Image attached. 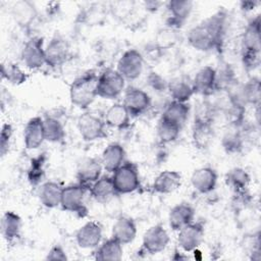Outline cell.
<instances>
[{"label":"cell","instance_id":"obj_1","mask_svg":"<svg viewBox=\"0 0 261 261\" xmlns=\"http://www.w3.org/2000/svg\"><path fill=\"white\" fill-rule=\"evenodd\" d=\"M226 31V14L218 11L205 18L188 33V42L196 50L208 52L220 51L223 46Z\"/></svg>","mask_w":261,"mask_h":261},{"label":"cell","instance_id":"obj_2","mask_svg":"<svg viewBox=\"0 0 261 261\" xmlns=\"http://www.w3.org/2000/svg\"><path fill=\"white\" fill-rule=\"evenodd\" d=\"M242 61L247 70H253L259 65L260 61V15L252 18L242 36Z\"/></svg>","mask_w":261,"mask_h":261},{"label":"cell","instance_id":"obj_3","mask_svg":"<svg viewBox=\"0 0 261 261\" xmlns=\"http://www.w3.org/2000/svg\"><path fill=\"white\" fill-rule=\"evenodd\" d=\"M97 82L98 74L94 70L76 77L69 87L70 102L81 109H87L97 97Z\"/></svg>","mask_w":261,"mask_h":261},{"label":"cell","instance_id":"obj_4","mask_svg":"<svg viewBox=\"0 0 261 261\" xmlns=\"http://www.w3.org/2000/svg\"><path fill=\"white\" fill-rule=\"evenodd\" d=\"M117 195L130 194L140 188V173L137 164L125 161L111 175Z\"/></svg>","mask_w":261,"mask_h":261},{"label":"cell","instance_id":"obj_5","mask_svg":"<svg viewBox=\"0 0 261 261\" xmlns=\"http://www.w3.org/2000/svg\"><path fill=\"white\" fill-rule=\"evenodd\" d=\"M124 77L116 69L106 68L98 74L96 88L97 97L103 99H116L124 91Z\"/></svg>","mask_w":261,"mask_h":261},{"label":"cell","instance_id":"obj_6","mask_svg":"<svg viewBox=\"0 0 261 261\" xmlns=\"http://www.w3.org/2000/svg\"><path fill=\"white\" fill-rule=\"evenodd\" d=\"M87 191H89L88 188L80 182L64 187L61 196V208L65 211L75 213L81 217L86 216L88 212L85 205V195Z\"/></svg>","mask_w":261,"mask_h":261},{"label":"cell","instance_id":"obj_7","mask_svg":"<svg viewBox=\"0 0 261 261\" xmlns=\"http://www.w3.org/2000/svg\"><path fill=\"white\" fill-rule=\"evenodd\" d=\"M105 121L92 112H85L77 118V129L86 142L103 140L107 137Z\"/></svg>","mask_w":261,"mask_h":261},{"label":"cell","instance_id":"obj_8","mask_svg":"<svg viewBox=\"0 0 261 261\" xmlns=\"http://www.w3.org/2000/svg\"><path fill=\"white\" fill-rule=\"evenodd\" d=\"M169 243V234L162 224H155L148 228L142 241L141 252L150 255L164 251Z\"/></svg>","mask_w":261,"mask_h":261},{"label":"cell","instance_id":"obj_9","mask_svg":"<svg viewBox=\"0 0 261 261\" xmlns=\"http://www.w3.org/2000/svg\"><path fill=\"white\" fill-rule=\"evenodd\" d=\"M144 68V57L136 49L126 50L117 61L116 70L124 80L134 81L138 79Z\"/></svg>","mask_w":261,"mask_h":261},{"label":"cell","instance_id":"obj_10","mask_svg":"<svg viewBox=\"0 0 261 261\" xmlns=\"http://www.w3.org/2000/svg\"><path fill=\"white\" fill-rule=\"evenodd\" d=\"M21 60L30 69H38L46 64L44 39L41 37L30 38L22 47Z\"/></svg>","mask_w":261,"mask_h":261},{"label":"cell","instance_id":"obj_11","mask_svg":"<svg viewBox=\"0 0 261 261\" xmlns=\"http://www.w3.org/2000/svg\"><path fill=\"white\" fill-rule=\"evenodd\" d=\"M123 105L132 117L144 114L151 107V98L147 92L136 87H128L124 91Z\"/></svg>","mask_w":261,"mask_h":261},{"label":"cell","instance_id":"obj_12","mask_svg":"<svg viewBox=\"0 0 261 261\" xmlns=\"http://www.w3.org/2000/svg\"><path fill=\"white\" fill-rule=\"evenodd\" d=\"M204 238V225L201 222H191L180 228L177 234V244L185 252L195 251Z\"/></svg>","mask_w":261,"mask_h":261},{"label":"cell","instance_id":"obj_13","mask_svg":"<svg viewBox=\"0 0 261 261\" xmlns=\"http://www.w3.org/2000/svg\"><path fill=\"white\" fill-rule=\"evenodd\" d=\"M46 64L52 68L62 65L69 55V46L66 40L56 34L52 37L48 45L45 47Z\"/></svg>","mask_w":261,"mask_h":261},{"label":"cell","instance_id":"obj_14","mask_svg":"<svg viewBox=\"0 0 261 261\" xmlns=\"http://www.w3.org/2000/svg\"><path fill=\"white\" fill-rule=\"evenodd\" d=\"M195 94L209 97L216 92V70L210 65L200 68L192 80Z\"/></svg>","mask_w":261,"mask_h":261},{"label":"cell","instance_id":"obj_15","mask_svg":"<svg viewBox=\"0 0 261 261\" xmlns=\"http://www.w3.org/2000/svg\"><path fill=\"white\" fill-rule=\"evenodd\" d=\"M194 3L192 1L186 0H172L167 3V12L168 16L166 19V25L178 30L189 18Z\"/></svg>","mask_w":261,"mask_h":261},{"label":"cell","instance_id":"obj_16","mask_svg":"<svg viewBox=\"0 0 261 261\" xmlns=\"http://www.w3.org/2000/svg\"><path fill=\"white\" fill-rule=\"evenodd\" d=\"M102 226L95 221H89L81 226L75 233V241L82 249L98 247L102 240Z\"/></svg>","mask_w":261,"mask_h":261},{"label":"cell","instance_id":"obj_17","mask_svg":"<svg viewBox=\"0 0 261 261\" xmlns=\"http://www.w3.org/2000/svg\"><path fill=\"white\" fill-rule=\"evenodd\" d=\"M217 172L211 167H200L196 169L191 176L193 188L200 194L211 193L217 185Z\"/></svg>","mask_w":261,"mask_h":261},{"label":"cell","instance_id":"obj_18","mask_svg":"<svg viewBox=\"0 0 261 261\" xmlns=\"http://www.w3.org/2000/svg\"><path fill=\"white\" fill-rule=\"evenodd\" d=\"M103 165L101 159L98 158H87L77 167L76 178L77 182L90 188L101 175H102Z\"/></svg>","mask_w":261,"mask_h":261},{"label":"cell","instance_id":"obj_19","mask_svg":"<svg viewBox=\"0 0 261 261\" xmlns=\"http://www.w3.org/2000/svg\"><path fill=\"white\" fill-rule=\"evenodd\" d=\"M45 141L43 118L35 116L31 118L23 129V143L27 149L34 150L39 148Z\"/></svg>","mask_w":261,"mask_h":261},{"label":"cell","instance_id":"obj_20","mask_svg":"<svg viewBox=\"0 0 261 261\" xmlns=\"http://www.w3.org/2000/svg\"><path fill=\"white\" fill-rule=\"evenodd\" d=\"M11 15L19 27L29 28L37 18L38 10L33 2L29 0H20L12 5Z\"/></svg>","mask_w":261,"mask_h":261},{"label":"cell","instance_id":"obj_21","mask_svg":"<svg viewBox=\"0 0 261 261\" xmlns=\"http://www.w3.org/2000/svg\"><path fill=\"white\" fill-rule=\"evenodd\" d=\"M214 137L213 121L194 118L192 140L197 149H206Z\"/></svg>","mask_w":261,"mask_h":261},{"label":"cell","instance_id":"obj_22","mask_svg":"<svg viewBox=\"0 0 261 261\" xmlns=\"http://www.w3.org/2000/svg\"><path fill=\"white\" fill-rule=\"evenodd\" d=\"M195 209L189 203H180L172 207L168 214L169 226L171 229L178 231L187 224L194 221Z\"/></svg>","mask_w":261,"mask_h":261},{"label":"cell","instance_id":"obj_23","mask_svg":"<svg viewBox=\"0 0 261 261\" xmlns=\"http://www.w3.org/2000/svg\"><path fill=\"white\" fill-rule=\"evenodd\" d=\"M190 111L191 107L188 102H178L172 100L166 105L161 118L182 128L189 118Z\"/></svg>","mask_w":261,"mask_h":261},{"label":"cell","instance_id":"obj_24","mask_svg":"<svg viewBox=\"0 0 261 261\" xmlns=\"http://www.w3.org/2000/svg\"><path fill=\"white\" fill-rule=\"evenodd\" d=\"M181 184V174L175 170H164L154 179L153 191L158 194H170L179 188Z\"/></svg>","mask_w":261,"mask_h":261},{"label":"cell","instance_id":"obj_25","mask_svg":"<svg viewBox=\"0 0 261 261\" xmlns=\"http://www.w3.org/2000/svg\"><path fill=\"white\" fill-rule=\"evenodd\" d=\"M137 236V225L133 218L120 216L117 218L112 227V238L118 241L121 245L132 243Z\"/></svg>","mask_w":261,"mask_h":261},{"label":"cell","instance_id":"obj_26","mask_svg":"<svg viewBox=\"0 0 261 261\" xmlns=\"http://www.w3.org/2000/svg\"><path fill=\"white\" fill-rule=\"evenodd\" d=\"M103 168L108 172L115 171L125 162V150L118 143L109 144L103 151L101 156Z\"/></svg>","mask_w":261,"mask_h":261},{"label":"cell","instance_id":"obj_27","mask_svg":"<svg viewBox=\"0 0 261 261\" xmlns=\"http://www.w3.org/2000/svg\"><path fill=\"white\" fill-rule=\"evenodd\" d=\"M130 117L123 103H114L107 109L104 121L106 125L121 130L129 126Z\"/></svg>","mask_w":261,"mask_h":261},{"label":"cell","instance_id":"obj_28","mask_svg":"<svg viewBox=\"0 0 261 261\" xmlns=\"http://www.w3.org/2000/svg\"><path fill=\"white\" fill-rule=\"evenodd\" d=\"M91 196L101 204L108 203L114 196H117L111 176L101 175L89 188Z\"/></svg>","mask_w":261,"mask_h":261},{"label":"cell","instance_id":"obj_29","mask_svg":"<svg viewBox=\"0 0 261 261\" xmlns=\"http://www.w3.org/2000/svg\"><path fill=\"white\" fill-rule=\"evenodd\" d=\"M167 89L172 100L178 102H188L195 94L192 81L185 76L173 79L167 85Z\"/></svg>","mask_w":261,"mask_h":261},{"label":"cell","instance_id":"obj_30","mask_svg":"<svg viewBox=\"0 0 261 261\" xmlns=\"http://www.w3.org/2000/svg\"><path fill=\"white\" fill-rule=\"evenodd\" d=\"M63 188L55 181L44 182L39 190V199L43 206L47 208H55L60 206Z\"/></svg>","mask_w":261,"mask_h":261},{"label":"cell","instance_id":"obj_31","mask_svg":"<svg viewBox=\"0 0 261 261\" xmlns=\"http://www.w3.org/2000/svg\"><path fill=\"white\" fill-rule=\"evenodd\" d=\"M21 218L13 211H6L1 218V232L7 243L19 238L21 230Z\"/></svg>","mask_w":261,"mask_h":261},{"label":"cell","instance_id":"obj_32","mask_svg":"<svg viewBox=\"0 0 261 261\" xmlns=\"http://www.w3.org/2000/svg\"><path fill=\"white\" fill-rule=\"evenodd\" d=\"M233 95V94H232ZM242 104H251L254 106L260 105V82L256 77L250 79L240 89L239 94L233 95Z\"/></svg>","mask_w":261,"mask_h":261},{"label":"cell","instance_id":"obj_33","mask_svg":"<svg viewBox=\"0 0 261 261\" xmlns=\"http://www.w3.org/2000/svg\"><path fill=\"white\" fill-rule=\"evenodd\" d=\"M122 258V245L114 238L104 241L95 251V259L99 261H118Z\"/></svg>","mask_w":261,"mask_h":261},{"label":"cell","instance_id":"obj_34","mask_svg":"<svg viewBox=\"0 0 261 261\" xmlns=\"http://www.w3.org/2000/svg\"><path fill=\"white\" fill-rule=\"evenodd\" d=\"M251 177L249 173L242 167H234L225 174V184L234 193H243L248 191Z\"/></svg>","mask_w":261,"mask_h":261},{"label":"cell","instance_id":"obj_35","mask_svg":"<svg viewBox=\"0 0 261 261\" xmlns=\"http://www.w3.org/2000/svg\"><path fill=\"white\" fill-rule=\"evenodd\" d=\"M43 128L45 141L51 143H60L65 138V130L59 119L53 116H46L43 119Z\"/></svg>","mask_w":261,"mask_h":261},{"label":"cell","instance_id":"obj_36","mask_svg":"<svg viewBox=\"0 0 261 261\" xmlns=\"http://www.w3.org/2000/svg\"><path fill=\"white\" fill-rule=\"evenodd\" d=\"M47 161L46 153L39 154L31 160L30 167L27 172L28 181L32 187L39 186L45 176V164Z\"/></svg>","mask_w":261,"mask_h":261},{"label":"cell","instance_id":"obj_37","mask_svg":"<svg viewBox=\"0 0 261 261\" xmlns=\"http://www.w3.org/2000/svg\"><path fill=\"white\" fill-rule=\"evenodd\" d=\"M241 126L231 125L222 138V146L227 153H238L243 148V136L240 130Z\"/></svg>","mask_w":261,"mask_h":261},{"label":"cell","instance_id":"obj_38","mask_svg":"<svg viewBox=\"0 0 261 261\" xmlns=\"http://www.w3.org/2000/svg\"><path fill=\"white\" fill-rule=\"evenodd\" d=\"M1 77L12 85H21L27 82L28 74L15 63L6 62L1 65Z\"/></svg>","mask_w":261,"mask_h":261},{"label":"cell","instance_id":"obj_39","mask_svg":"<svg viewBox=\"0 0 261 261\" xmlns=\"http://www.w3.org/2000/svg\"><path fill=\"white\" fill-rule=\"evenodd\" d=\"M181 128L160 117L157 125V135L162 144H169L174 142L180 133Z\"/></svg>","mask_w":261,"mask_h":261},{"label":"cell","instance_id":"obj_40","mask_svg":"<svg viewBox=\"0 0 261 261\" xmlns=\"http://www.w3.org/2000/svg\"><path fill=\"white\" fill-rule=\"evenodd\" d=\"M177 40H178V37H177L176 30L167 27L158 32L155 38V43L159 49L166 50L173 47L177 42Z\"/></svg>","mask_w":261,"mask_h":261},{"label":"cell","instance_id":"obj_41","mask_svg":"<svg viewBox=\"0 0 261 261\" xmlns=\"http://www.w3.org/2000/svg\"><path fill=\"white\" fill-rule=\"evenodd\" d=\"M13 134V128L10 123H4L1 128L0 134V154L1 156H5L10 147V142Z\"/></svg>","mask_w":261,"mask_h":261},{"label":"cell","instance_id":"obj_42","mask_svg":"<svg viewBox=\"0 0 261 261\" xmlns=\"http://www.w3.org/2000/svg\"><path fill=\"white\" fill-rule=\"evenodd\" d=\"M45 259L50 261H53V260L64 261V260H67V255L60 245H55L49 250Z\"/></svg>","mask_w":261,"mask_h":261},{"label":"cell","instance_id":"obj_43","mask_svg":"<svg viewBox=\"0 0 261 261\" xmlns=\"http://www.w3.org/2000/svg\"><path fill=\"white\" fill-rule=\"evenodd\" d=\"M175 255L172 257V259H174V260H187L188 259V257L187 256H185V255H182V254H179V252H177L176 250H175V253H174Z\"/></svg>","mask_w":261,"mask_h":261}]
</instances>
